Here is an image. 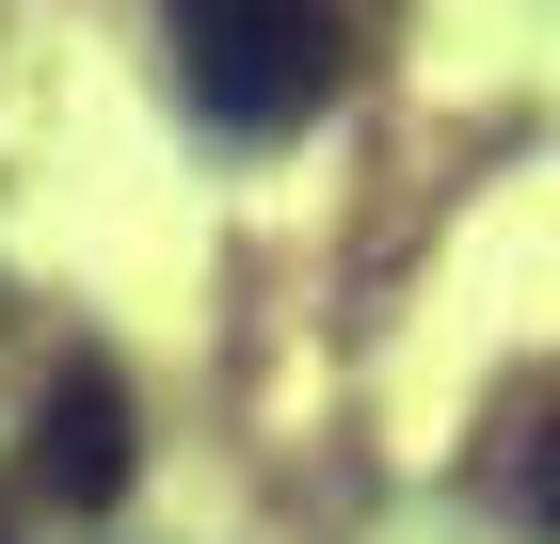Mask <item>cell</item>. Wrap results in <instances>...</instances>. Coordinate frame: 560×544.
<instances>
[{"instance_id":"cell-1","label":"cell","mask_w":560,"mask_h":544,"mask_svg":"<svg viewBox=\"0 0 560 544\" xmlns=\"http://www.w3.org/2000/svg\"><path fill=\"white\" fill-rule=\"evenodd\" d=\"M161 33H176L192 113H224V128H304L320 96L352 81L337 0H161Z\"/></svg>"},{"instance_id":"cell-2","label":"cell","mask_w":560,"mask_h":544,"mask_svg":"<svg viewBox=\"0 0 560 544\" xmlns=\"http://www.w3.org/2000/svg\"><path fill=\"white\" fill-rule=\"evenodd\" d=\"M33 481H48L65 512H113V497H129V384H113V369H65V384H48Z\"/></svg>"},{"instance_id":"cell-3","label":"cell","mask_w":560,"mask_h":544,"mask_svg":"<svg viewBox=\"0 0 560 544\" xmlns=\"http://www.w3.org/2000/svg\"><path fill=\"white\" fill-rule=\"evenodd\" d=\"M528 512H545V529H560V417L528 432Z\"/></svg>"}]
</instances>
